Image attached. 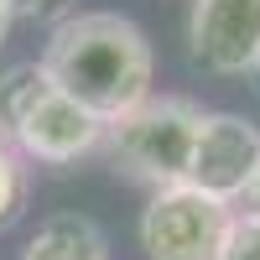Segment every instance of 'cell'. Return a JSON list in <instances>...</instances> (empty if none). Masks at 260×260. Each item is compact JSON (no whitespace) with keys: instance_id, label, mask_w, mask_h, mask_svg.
<instances>
[{"instance_id":"6da1fadb","label":"cell","mask_w":260,"mask_h":260,"mask_svg":"<svg viewBox=\"0 0 260 260\" xmlns=\"http://www.w3.org/2000/svg\"><path fill=\"white\" fill-rule=\"evenodd\" d=\"M42 68L68 94L78 110L94 120H120L141 99H151V78H156V52H151L146 31L130 16L115 11H78L62 16L47 31V52Z\"/></svg>"},{"instance_id":"7a4b0ae2","label":"cell","mask_w":260,"mask_h":260,"mask_svg":"<svg viewBox=\"0 0 260 260\" xmlns=\"http://www.w3.org/2000/svg\"><path fill=\"white\" fill-rule=\"evenodd\" d=\"M198 125H203V110L192 99H182V94H151L130 115L104 125L99 146L110 151L115 167H125L136 182H146L151 192H156V187L187 182Z\"/></svg>"},{"instance_id":"3957f363","label":"cell","mask_w":260,"mask_h":260,"mask_svg":"<svg viewBox=\"0 0 260 260\" xmlns=\"http://www.w3.org/2000/svg\"><path fill=\"white\" fill-rule=\"evenodd\" d=\"M229 203L208 198L198 187H156L141 208V250L151 260H213L229 224Z\"/></svg>"},{"instance_id":"277c9868","label":"cell","mask_w":260,"mask_h":260,"mask_svg":"<svg viewBox=\"0 0 260 260\" xmlns=\"http://www.w3.org/2000/svg\"><path fill=\"white\" fill-rule=\"evenodd\" d=\"M255 177H260V125H250L245 115L203 110L187 187H198L219 203H240L255 187Z\"/></svg>"},{"instance_id":"5b68a950","label":"cell","mask_w":260,"mask_h":260,"mask_svg":"<svg viewBox=\"0 0 260 260\" xmlns=\"http://www.w3.org/2000/svg\"><path fill=\"white\" fill-rule=\"evenodd\" d=\"M187 52L203 73H250L260 62V0H192Z\"/></svg>"},{"instance_id":"8992f818","label":"cell","mask_w":260,"mask_h":260,"mask_svg":"<svg viewBox=\"0 0 260 260\" xmlns=\"http://www.w3.org/2000/svg\"><path fill=\"white\" fill-rule=\"evenodd\" d=\"M104 141V120H94L89 110H78L68 94H57V83L31 104V115L16 125V136L6 141L21 161H42V167H68L78 156L99 151Z\"/></svg>"},{"instance_id":"52a82bcc","label":"cell","mask_w":260,"mask_h":260,"mask_svg":"<svg viewBox=\"0 0 260 260\" xmlns=\"http://www.w3.org/2000/svg\"><path fill=\"white\" fill-rule=\"evenodd\" d=\"M21 260H110V240L89 213H52L26 240Z\"/></svg>"},{"instance_id":"ba28073f","label":"cell","mask_w":260,"mask_h":260,"mask_svg":"<svg viewBox=\"0 0 260 260\" xmlns=\"http://www.w3.org/2000/svg\"><path fill=\"white\" fill-rule=\"evenodd\" d=\"M52 89V78L42 62H16V68L0 73V146L16 136V125L31 115V104Z\"/></svg>"},{"instance_id":"9c48e42d","label":"cell","mask_w":260,"mask_h":260,"mask_svg":"<svg viewBox=\"0 0 260 260\" xmlns=\"http://www.w3.org/2000/svg\"><path fill=\"white\" fill-rule=\"evenodd\" d=\"M26 192H31V172H26V161H21L11 146H0V229H11V224L21 219Z\"/></svg>"},{"instance_id":"30bf717a","label":"cell","mask_w":260,"mask_h":260,"mask_svg":"<svg viewBox=\"0 0 260 260\" xmlns=\"http://www.w3.org/2000/svg\"><path fill=\"white\" fill-rule=\"evenodd\" d=\"M213 260H260V213H250V208L245 213H229Z\"/></svg>"},{"instance_id":"8fae6325","label":"cell","mask_w":260,"mask_h":260,"mask_svg":"<svg viewBox=\"0 0 260 260\" xmlns=\"http://www.w3.org/2000/svg\"><path fill=\"white\" fill-rule=\"evenodd\" d=\"M62 0H11V11L16 16H47V11H57Z\"/></svg>"},{"instance_id":"7c38bea8","label":"cell","mask_w":260,"mask_h":260,"mask_svg":"<svg viewBox=\"0 0 260 260\" xmlns=\"http://www.w3.org/2000/svg\"><path fill=\"white\" fill-rule=\"evenodd\" d=\"M11 21H16V11H11V0H0V47H6V37H11Z\"/></svg>"},{"instance_id":"4fadbf2b","label":"cell","mask_w":260,"mask_h":260,"mask_svg":"<svg viewBox=\"0 0 260 260\" xmlns=\"http://www.w3.org/2000/svg\"><path fill=\"white\" fill-rule=\"evenodd\" d=\"M245 203H250V213H260V177H255V187L245 192Z\"/></svg>"},{"instance_id":"5bb4252c","label":"cell","mask_w":260,"mask_h":260,"mask_svg":"<svg viewBox=\"0 0 260 260\" xmlns=\"http://www.w3.org/2000/svg\"><path fill=\"white\" fill-rule=\"evenodd\" d=\"M250 78H255V94H260V62H255V68H250Z\"/></svg>"}]
</instances>
